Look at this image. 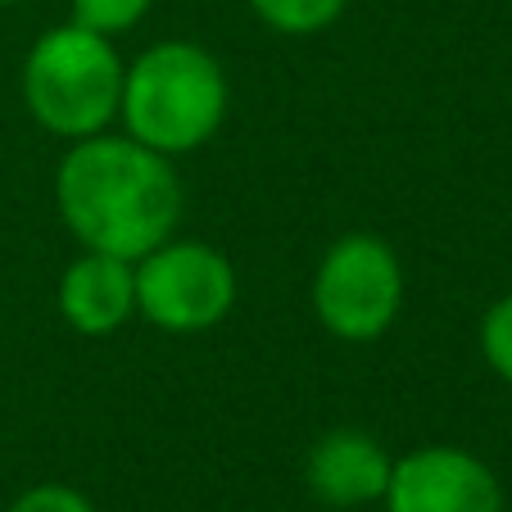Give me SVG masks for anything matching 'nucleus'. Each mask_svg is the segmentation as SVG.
I'll list each match as a JSON object with an SVG mask.
<instances>
[{
    "label": "nucleus",
    "instance_id": "obj_1",
    "mask_svg": "<svg viewBox=\"0 0 512 512\" xmlns=\"http://www.w3.org/2000/svg\"><path fill=\"white\" fill-rule=\"evenodd\" d=\"M55 200L87 250L127 263L164 245L182 218V182L168 155L132 136H82L55 173Z\"/></svg>",
    "mask_w": 512,
    "mask_h": 512
},
{
    "label": "nucleus",
    "instance_id": "obj_2",
    "mask_svg": "<svg viewBox=\"0 0 512 512\" xmlns=\"http://www.w3.org/2000/svg\"><path fill=\"white\" fill-rule=\"evenodd\" d=\"M132 141L150 145L159 155H191L209 141L227 114V78L223 64L191 41L150 46L123 73L118 100Z\"/></svg>",
    "mask_w": 512,
    "mask_h": 512
},
{
    "label": "nucleus",
    "instance_id": "obj_3",
    "mask_svg": "<svg viewBox=\"0 0 512 512\" xmlns=\"http://www.w3.org/2000/svg\"><path fill=\"white\" fill-rule=\"evenodd\" d=\"M123 73L109 37L64 23L37 37L23 64V100L32 118L55 136H96L109 127L123 100Z\"/></svg>",
    "mask_w": 512,
    "mask_h": 512
},
{
    "label": "nucleus",
    "instance_id": "obj_4",
    "mask_svg": "<svg viewBox=\"0 0 512 512\" xmlns=\"http://www.w3.org/2000/svg\"><path fill=\"white\" fill-rule=\"evenodd\" d=\"M318 322L340 340L368 345L395 327L404 309V263L381 236L349 232L322 254L313 277Z\"/></svg>",
    "mask_w": 512,
    "mask_h": 512
},
{
    "label": "nucleus",
    "instance_id": "obj_5",
    "mask_svg": "<svg viewBox=\"0 0 512 512\" xmlns=\"http://www.w3.org/2000/svg\"><path fill=\"white\" fill-rule=\"evenodd\" d=\"M136 313L159 331L191 336L209 331L232 313L236 272L223 250L204 241H164L132 263Z\"/></svg>",
    "mask_w": 512,
    "mask_h": 512
},
{
    "label": "nucleus",
    "instance_id": "obj_6",
    "mask_svg": "<svg viewBox=\"0 0 512 512\" xmlns=\"http://www.w3.org/2000/svg\"><path fill=\"white\" fill-rule=\"evenodd\" d=\"M386 512H503V485L467 449H413L390 467Z\"/></svg>",
    "mask_w": 512,
    "mask_h": 512
},
{
    "label": "nucleus",
    "instance_id": "obj_7",
    "mask_svg": "<svg viewBox=\"0 0 512 512\" xmlns=\"http://www.w3.org/2000/svg\"><path fill=\"white\" fill-rule=\"evenodd\" d=\"M390 467H395L390 454L368 431L340 426V431H327L313 440L304 481H309L313 499H322L327 508H358V503L386 499Z\"/></svg>",
    "mask_w": 512,
    "mask_h": 512
},
{
    "label": "nucleus",
    "instance_id": "obj_8",
    "mask_svg": "<svg viewBox=\"0 0 512 512\" xmlns=\"http://www.w3.org/2000/svg\"><path fill=\"white\" fill-rule=\"evenodd\" d=\"M59 313L82 336H109L136 313L132 263L87 250L59 277Z\"/></svg>",
    "mask_w": 512,
    "mask_h": 512
},
{
    "label": "nucleus",
    "instance_id": "obj_9",
    "mask_svg": "<svg viewBox=\"0 0 512 512\" xmlns=\"http://www.w3.org/2000/svg\"><path fill=\"white\" fill-rule=\"evenodd\" d=\"M250 5L268 28L304 37V32H322L327 23H336L349 0H250Z\"/></svg>",
    "mask_w": 512,
    "mask_h": 512
},
{
    "label": "nucleus",
    "instance_id": "obj_10",
    "mask_svg": "<svg viewBox=\"0 0 512 512\" xmlns=\"http://www.w3.org/2000/svg\"><path fill=\"white\" fill-rule=\"evenodd\" d=\"M150 0H73V23L100 32V37H114V32H127L145 19Z\"/></svg>",
    "mask_w": 512,
    "mask_h": 512
},
{
    "label": "nucleus",
    "instance_id": "obj_11",
    "mask_svg": "<svg viewBox=\"0 0 512 512\" xmlns=\"http://www.w3.org/2000/svg\"><path fill=\"white\" fill-rule=\"evenodd\" d=\"M481 354L503 381H512V295L490 304L481 322Z\"/></svg>",
    "mask_w": 512,
    "mask_h": 512
},
{
    "label": "nucleus",
    "instance_id": "obj_12",
    "mask_svg": "<svg viewBox=\"0 0 512 512\" xmlns=\"http://www.w3.org/2000/svg\"><path fill=\"white\" fill-rule=\"evenodd\" d=\"M10 512H96V508L73 485H32L28 494H19L10 503Z\"/></svg>",
    "mask_w": 512,
    "mask_h": 512
},
{
    "label": "nucleus",
    "instance_id": "obj_13",
    "mask_svg": "<svg viewBox=\"0 0 512 512\" xmlns=\"http://www.w3.org/2000/svg\"><path fill=\"white\" fill-rule=\"evenodd\" d=\"M0 5H14V0H0Z\"/></svg>",
    "mask_w": 512,
    "mask_h": 512
}]
</instances>
